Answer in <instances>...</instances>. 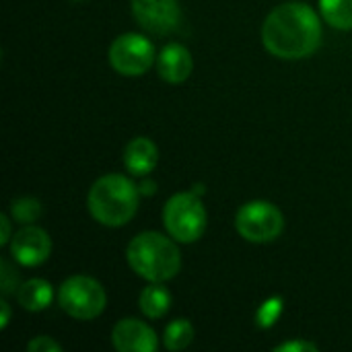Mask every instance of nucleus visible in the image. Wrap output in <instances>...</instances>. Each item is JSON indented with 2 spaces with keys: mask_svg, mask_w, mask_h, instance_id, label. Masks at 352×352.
<instances>
[{
  "mask_svg": "<svg viewBox=\"0 0 352 352\" xmlns=\"http://www.w3.org/2000/svg\"><path fill=\"white\" fill-rule=\"evenodd\" d=\"M138 305H140V311L144 318L159 320L171 307V293L163 287V283H151L148 287L142 289Z\"/></svg>",
  "mask_w": 352,
  "mask_h": 352,
  "instance_id": "4468645a",
  "label": "nucleus"
},
{
  "mask_svg": "<svg viewBox=\"0 0 352 352\" xmlns=\"http://www.w3.org/2000/svg\"><path fill=\"white\" fill-rule=\"evenodd\" d=\"M130 268L148 283H165L177 276L182 268V254L175 239L157 231L136 235L126 250Z\"/></svg>",
  "mask_w": 352,
  "mask_h": 352,
  "instance_id": "f03ea898",
  "label": "nucleus"
},
{
  "mask_svg": "<svg viewBox=\"0 0 352 352\" xmlns=\"http://www.w3.org/2000/svg\"><path fill=\"white\" fill-rule=\"evenodd\" d=\"M283 314V299L280 297H272L268 301L262 303V307L258 309V316H256V324L258 328L262 330H268L276 324V320L280 318Z\"/></svg>",
  "mask_w": 352,
  "mask_h": 352,
  "instance_id": "a211bd4d",
  "label": "nucleus"
},
{
  "mask_svg": "<svg viewBox=\"0 0 352 352\" xmlns=\"http://www.w3.org/2000/svg\"><path fill=\"white\" fill-rule=\"evenodd\" d=\"M320 10L334 29H352V0H320Z\"/></svg>",
  "mask_w": 352,
  "mask_h": 352,
  "instance_id": "2eb2a0df",
  "label": "nucleus"
},
{
  "mask_svg": "<svg viewBox=\"0 0 352 352\" xmlns=\"http://www.w3.org/2000/svg\"><path fill=\"white\" fill-rule=\"evenodd\" d=\"M237 233L252 243H270L280 237L285 229L283 212L266 200H252L237 210Z\"/></svg>",
  "mask_w": 352,
  "mask_h": 352,
  "instance_id": "423d86ee",
  "label": "nucleus"
},
{
  "mask_svg": "<svg viewBox=\"0 0 352 352\" xmlns=\"http://www.w3.org/2000/svg\"><path fill=\"white\" fill-rule=\"evenodd\" d=\"M107 58L122 76H140L155 62V45L140 33H124L109 45Z\"/></svg>",
  "mask_w": 352,
  "mask_h": 352,
  "instance_id": "0eeeda50",
  "label": "nucleus"
},
{
  "mask_svg": "<svg viewBox=\"0 0 352 352\" xmlns=\"http://www.w3.org/2000/svg\"><path fill=\"white\" fill-rule=\"evenodd\" d=\"M10 217H12L16 223L31 225V223H35V221L41 217V204H39V200L29 198V196L16 198V200H12V204H10Z\"/></svg>",
  "mask_w": 352,
  "mask_h": 352,
  "instance_id": "f3484780",
  "label": "nucleus"
},
{
  "mask_svg": "<svg viewBox=\"0 0 352 352\" xmlns=\"http://www.w3.org/2000/svg\"><path fill=\"white\" fill-rule=\"evenodd\" d=\"M58 303L70 318L89 322L103 314L107 295L99 280L76 274L62 283L58 291Z\"/></svg>",
  "mask_w": 352,
  "mask_h": 352,
  "instance_id": "39448f33",
  "label": "nucleus"
},
{
  "mask_svg": "<svg viewBox=\"0 0 352 352\" xmlns=\"http://www.w3.org/2000/svg\"><path fill=\"white\" fill-rule=\"evenodd\" d=\"M157 163H159V148L151 138L138 136V138H134V140H130L126 144L124 165L132 175L144 177L157 167Z\"/></svg>",
  "mask_w": 352,
  "mask_h": 352,
  "instance_id": "f8f14e48",
  "label": "nucleus"
},
{
  "mask_svg": "<svg viewBox=\"0 0 352 352\" xmlns=\"http://www.w3.org/2000/svg\"><path fill=\"white\" fill-rule=\"evenodd\" d=\"M276 352H316L318 346L314 342H307V340H291V342H285V344H278Z\"/></svg>",
  "mask_w": 352,
  "mask_h": 352,
  "instance_id": "aec40b11",
  "label": "nucleus"
},
{
  "mask_svg": "<svg viewBox=\"0 0 352 352\" xmlns=\"http://www.w3.org/2000/svg\"><path fill=\"white\" fill-rule=\"evenodd\" d=\"M140 190L120 173L99 177L89 190V212L105 227H124L138 210Z\"/></svg>",
  "mask_w": 352,
  "mask_h": 352,
  "instance_id": "7ed1b4c3",
  "label": "nucleus"
},
{
  "mask_svg": "<svg viewBox=\"0 0 352 352\" xmlns=\"http://www.w3.org/2000/svg\"><path fill=\"white\" fill-rule=\"evenodd\" d=\"M0 309H2V318H0V328L4 330V328L8 326V320H10V307H8L6 299H2V301H0Z\"/></svg>",
  "mask_w": 352,
  "mask_h": 352,
  "instance_id": "5701e85b",
  "label": "nucleus"
},
{
  "mask_svg": "<svg viewBox=\"0 0 352 352\" xmlns=\"http://www.w3.org/2000/svg\"><path fill=\"white\" fill-rule=\"evenodd\" d=\"M72 2H85V0H72Z\"/></svg>",
  "mask_w": 352,
  "mask_h": 352,
  "instance_id": "393cba45",
  "label": "nucleus"
},
{
  "mask_svg": "<svg viewBox=\"0 0 352 352\" xmlns=\"http://www.w3.org/2000/svg\"><path fill=\"white\" fill-rule=\"evenodd\" d=\"M10 256L21 266H39L52 254V239L50 235L35 225H25L19 229L10 239Z\"/></svg>",
  "mask_w": 352,
  "mask_h": 352,
  "instance_id": "1a4fd4ad",
  "label": "nucleus"
},
{
  "mask_svg": "<svg viewBox=\"0 0 352 352\" xmlns=\"http://www.w3.org/2000/svg\"><path fill=\"white\" fill-rule=\"evenodd\" d=\"M194 340V326L188 320H173L163 334V344L171 352L184 351Z\"/></svg>",
  "mask_w": 352,
  "mask_h": 352,
  "instance_id": "dca6fc26",
  "label": "nucleus"
},
{
  "mask_svg": "<svg viewBox=\"0 0 352 352\" xmlns=\"http://www.w3.org/2000/svg\"><path fill=\"white\" fill-rule=\"evenodd\" d=\"M0 225H2L0 243H2V245H6V243H10V239H12V235H10V219H8L6 214H2V217H0Z\"/></svg>",
  "mask_w": 352,
  "mask_h": 352,
  "instance_id": "4be33fe9",
  "label": "nucleus"
},
{
  "mask_svg": "<svg viewBox=\"0 0 352 352\" xmlns=\"http://www.w3.org/2000/svg\"><path fill=\"white\" fill-rule=\"evenodd\" d=\"M111 342L120 352H157L159 338L148 324L134 318H124L113 326Z\"/></svg>",
  "mask_w": 352,
  "mask_h": 352,
  "instance_id": "9d476101",
  "label": "nucleus"
},
{
  "mask_svg": "<svg viewBox=\"0 0 352 352\" xmlns=\"http://www.w3.org/2000/svg\"><path fill=\"white\" fill-rule=\"evenodd\" d=\"M132 14L142 29L155 35H169L182 23L177 0H132Z\"/></svg>",
  "mask_w": 352,
  "mask_h": 352,
  "instance_id": "6e6552de",
  "label": "nucleus"
},
{
  "mask_svg": "<svg viewBox=\"0 0 352 352\" xmlns=\"http://www.w3.org/2000/svg\"><path fill=\"white\" fill-rule=\"evenodd\" d=\"M322 23L316 10L301 2L276 6L262 25L264 47L283 60L311 56L322 43Z\"/></svg>",
  "mask_w": 352,
  "mask_h": 352,
  "instance_id": "f257e3e1",
  "label": "nucleus"
},
{
  "mask_svg": "<svg viewBox=\"0 0 352 352\" xmlns=\"http://www.w3.org/2000/svg\"><path fill=\"white\" fill-rule=\"evenodd\" d=\"M27 351L29 352H60L62 351V346H60L56 340H52L50 336H37V338H33V340L27 344Z\"/></svg>",
  "mask_w": 352,
  "mask_h": 352,
  "instance_id": "6ab92c4d",
  "label": "nucleus"
},
{
  "mask_svg": "<svg viewBox=\"0 0 352 352\" xmlns=\"http://www.w3.org/2000/svg\"><path fill=\"white\" fill-rule=\"evenodd\" d=\"M153 188H155V184H153V182H148V184L144 182V184H142V190H140V192H142V194H153V192H155Z\"/></svg>",
  "mask_w": 352,
  "mask_h": 352,
  "instance_id": "b1692460",
  "label": "nucleus"
},
{
  "mask_svg": "<svg viewBox=\"0 0 352 352\" xmlns=\"http://www.w3.org/2000/svg\"><path fill=\"white\" fill-rule=\"evenodd\" d=\"M14 293H16L19 305L27 311H43L45 307H50L54 299L52 285L43 278H31L23 283Z\"/></svg>",
  "mask_w": 352,
  "mask_h": 352,
  "instance_id": "ddd939ff",
  "label": "nucleus"
},
{
  "mask_svg": "<svg viewBox=\"0 0 352 352\" xmlns=\"http://www.w3.org/2000/svg\"><path fill=\"white\" fill-rule=\"evenodd\" d=\"M2 270H0V276H2V293L8 295L10 291H14L12 287H16V274H12V268L8 266V262L2 260Z\"/></svg>",
  "mask_w": 352,
  "mask_h": 352,
  "instance_id": "412c9836",
  "label": "nucleus"
},
{
  "mask_svg": "<svg viewBox=\"0 0 352 352\" xmlns=\"http://www.w3.org/2000/svg\"><path fill=\"white\" fill-rule=\"evenodd\" d=\"M192 70H194L192 54L182 43H169L157 56V72L163 80L171 85H179L188 80Z\"/></svg>",
  "mask_w": 352,
  "mask_h": 352,
  "instance_id": "9b49d317",
  "label": "nucleus"
},
{
  "mask_svg": "<svg viewBox=\"0 0 352 352\" xmlns=\"http://www.w3.org/2000/svg\"><path fill=\"white\" fill-rule=\"evenodd\" d=\"M206 208L202 200L192 192H179L171 196L163 208V225L167 235L179 243H194L204 235Z\"/></svg>",
  "mask_w": 352,
  "mask_h": 352,
  "instance_id": "20e7f679",
  "label": "nucleus"
}]
</instances>
